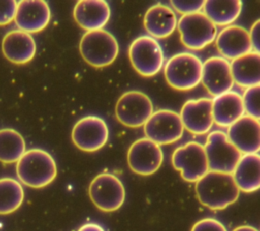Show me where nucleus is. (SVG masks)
<instances>
[{
	"instance_id": "f257e3e1",
	"label": "nucleus",
	"mask_w": 260,
	"mask_h": 231,
	"mask_svg": "<svg viewBox=\"0 0 260 231\" xmlns=\"http://www.w3.org/2000/svg\"><path fill=\"white\" fill-rule=\"evenodd\" d=\"M195 183L199 203L210 210H223L236 203L240 195L234 177L229 173L208 171Z\"/></svg>"
},
{
	"instance_id": "f03ea898",
	"label": "nucleus",
	"mask_w": 260,
	"mask_h": 231,
	"mask_svg": "<svg viewBox=\"0 0 260 231\" xmlns=\"http://www.w3.org/2000/svg\"><path fill=\"white\" fill-rule=\"evenodd\" d=\"M16 175L21 183L32 188L49 185L57 176L54 158L46 151L31 149L26 151L16 163Z\"/></svg>"
},
{
	"instance_id": "7ed1b4c3",
	"label": "nucleus",
	"mask_w": 260,
	"mask_h": 231,
	"mask_svg": "<svg viewBox=\"0 0 260 231\" xmlns=\"http://www.w3.org/2000/svg\"><path fill=\"white\" fill-rule=\"evenodd\" d=\"M79 52L83 60L95 68L112 64L118 54L116 38L106 30L86 32L79 42Z\"/></svg>"
},
{
	"instance_id": "20e7f679",
	"label": "nucleus",
	"mask_w": 260,
	"mask_h": 231,
	"mask_svg": "<svg viewBox=\"0 0 260 231\" xmlns=\"http://www.w3.org/2000/svg\"><path fill=\"white\" fill-rule=\"evenodd\" d=\"M167 83L178 91H189L201 82L202 61L192 53H178L172 56L164 68Z\"/></svg>"
},
{
	"instance_id": "39448f33",
	"label": "nucleus",
	"mask_w": 260,
	"mask_h": 231,
	"mask_svg": "<svg viewBox=\"0 0 260 231\" xmlns=\"http://www.w3.org/2000/svg\"><path fill=\"white\" fill-rule=\"evenodd\" d=\"M128 56L134 70L145 77L157 74L161 70L165 62L160 45L150 36L136 38L130 44Z\"/></svg>"
},
{
	"instance_id": "423d86ee",
	"label": "nucleus",
	"mask_w": 260,
	"mask_h": 231,
	"mask_svg": "<svg viewBox=\"0 0 260 231\" xmlns=\"http://www.w3.org/2000/svg\"><path fill=\"white\" fill-rule=\"evenodd\" d=\"M182 44L190 50H201L215 41L216 25L203 13L182 15L177 23Z\"/></svg>"
},
{
	"instance_id": "0eeeda50",
	"label": "nucleus",
	"mask_w": 260,
	"mask_h": 231,
	"mask_svg": "<svg viewBox=\"0 0 260 231\" xmlns=\"http://www.w3.org/2000/svg\"><path fill=\"white\" fill-rule=\"evenodd\" d=\"M88 195L99 210L110 213L122 207L126 192L122 181L116 175L101 173L91 180Z\"/></svg>"
},
{
	"instance_id": "6e6552de",
	"label": "nucleus",
	"mask_w": 260,
	"mask_h": 231,
	"mask_svg": "<svg viewBox=\"0 0 260 231\" xmlns=\"http://www.w3.org/2000/svg\"><path fill=\"white\" fill-rule=\"evenodd\" d=\"M172 165L187 182H197L209 171L204 146L197 141L177 148L172 155Z\"/></svg>"
},
{
	"instance_id": "1a4fd4ad",
	"label": "nucleus",
	"mask_w": 260,
	"mask_h": 231,
	"mask_svg": "<svg viewBox=\"0 0 260 231\" xmlns=\"http://www.w3.org/2000/svg\"><path fill=\"white\" fill-rule=\"evenodd\" d=\"M204 150L209 171L233 174L242 157L240 151L229 140L228 135L220 130L208 134Z\"/></svg>"
},
{
	"instance_id": "9d476101",
	"label": "nucleus",
	"mask_w": 260,
	"mask_h": 231,
	"mask_svg": "<svg viewBox=\"0 0 260 231\" xmlns=\"http://www.w3.org/2000/svg\"><path fill=\"white\" fill-rule=\"evenodd\" d=\"M153 113L150 98L139 91L124 93L117 101L115 114L120 123L127 127L143 126Z\"/></svg>"
},
{
	"instance_id": "9b49d317",
	"label": "nucleus",
	"mask_w": 260,
	"mask_h": 231,
	"mask_svg": "<svg viewBox=\"0 0 260 231\" xmlns=\"http://www.w3.org/2000/svg\"><path fill=\"white\" fill-rule=\"evenodd\" d=\"M145 137L153 142L170 145L179 140L184 132V126L179 113L173 110L160 109L152 113L143 125Z\"/></svg>"
},
{
	"instance_id": "f8f14e48",
	"label": "nucleus",
	"mask_w": 260,
	"mask_h": 231,
	"mask_svg": "<svg viewBox=\"0 0 260 231\" xmlns=\"http://www.w3.org/2000/svg\"><path fill=\"white\" fill-rule=\"evenodd\" d=\"M164 161L160 147L152 140L143 137L135 140L127 153V163L131 171L141 176L155 173Z\"/></svg>"
},
{
	"instance_id": "ddd939ff",
	"label": "nucleus",
	"mask_w": 260,
	"mask_h": 231,
	"mask_svg": "<svg viewBox=\"0 0 260 231\" xmlns=\"http://www.w3.org/2000/svg\"><path fill=\"white\" fill-rule=\"evenodd\" d=\"M73 143L83 152H95L102 149L109 138L107 123L100 117L86 116L79 119L71 132Z\"/></svg>"
},
{
	"instance_id": "4468645a",
	"label": "nucleus",
	"mask_w": 260,
	"mask_h": 231,
	"mask_svg": "<svg viewBox=\"0 0 260 231\" xmlns=\"http://www.w3.org/2000/svg\"><path fill=\"white\" fill-rule=\"evenodd\" d=\"M201 82L213 97L232 91L235 82L232 75L231 62L218 56L206 59L202 62Z\"/></svg>"
},
{
	"instance_id": "2eb2a0df",
	"label": "nucleus",
	"mask_w": 260,
	"mask_h": 231,
	"mask_svg": "<svg viewBox=\"0 0 260 231\" xmlns=\"http://www.w3.org/2000/svg\"><path fill=\"white\" fill-rule=\"evenodd\" d=\"M179 115L184 129L197 135L205 134L211 129L214 123L212 100L208 98L188 100L182 106Z\"/></svg>"
},
{
	"instance_id": "dca6fc26",
	"label": "nucleus",
	"mask_w": 260,
	"mask_h": 231,
	"mask_svg": "<svg viewBox=\"0 0 260 231\" xmlns=\"http://www.w3.org/2000/svg\"><path fill=\"white\" fill-rule=\"evenodd\" d=\"M51 10L44 0H22L17 3L14 22L19 31L39 33L50 22Z\"/></svg>"
},
{
	"instance_id": "f3484780",
	"label": "nucleus",
	"mask_w": 260,
	"mask_h": 231,
	"mask_svg": "<svg viewBox=\"0 0 260 231\" xmlns=\"http://www.w3.org/2000/svg\"><path fill=\"white\" fill-rule=\"evenodd\" d=\"M229 140L241 154H257L260 151V122L244 115L228 129Z\"/></svg>"
},
{
	"instance_id": "a211bd4d",
	"label": "nucleus",
	"mask_w": 260,
	"mask_h": 231,
	"mask_svg": "<svg viewBox=\"0 0 260 231\" xmlns=\"http://www.w3.org/2000/svg\"><path fill=\"white\" fill-rule=\"evenodd\" d=\"M215 46L222 58L232 61L252 51L249 31L240 25L223 27L216 36Z\"/></svg>"
},
{
	"instance_id": "6ab92c4d",
	"label": "nucleus",
	"mask_w": 260,
	"mask_h": 231,
	"mask_svg": "<svg viewBox=\"0 0 260 231\" xmlns=\"http://www.w3.org/2000/svg\"><path fill=\"white\" fill-rule=\"evenodd\" d=\"M110 16V6L104 0H79L73 9L74 20L86 32L103 30Z\"/></svg>"
},
{
	"instance_id": "aec40b11",
	"label": "nucleus",
	"mask_w": 260,
	"mask_h": 231,
	"mask_svg": "<svg viewBox=\"0 0 260 231\" xmlns=\"http://www.w3.org/2000/svg\"><path fill=\"white\" fill-rule=\"evenodd\" d=\"M1 50L8 61L25 64L35 57L37 46L30 34L14 30L8 32L2 39Z\"/></svg>"
},
{
	"instance_id": "412c9836",
	"label": "nucleus",
	"mask_w": 260,
	"mask_h": 231,
	"mask_svg": "<svg viewBox=\"0 0 260 231\" xmlns=\"http://www.w3.org/2000/svg\"><path fill=\"white\" fill-rule=\"evenodd\" d=\"M177 23L174 10L161 3L150 6L143 17V26L153 39L170 37L177 28Z\"/></svg>"
},
{
	"instance_id": "4be33fe9",
	"label": "nucleus",
	"mask_w": 260,
	"mask_h": 231,
	"mask_svg": "<svg viewBox=\"0 0 260 231\" xmlns=\"http://www.w3.org/2000/svg\"><path fill=\"white\" fill-rule=\"evenodd\" d=\"M245 109L242 96L230 91L212 99L213 121L220 127H229L244 116Z\"/></svg>"
},
{
	"instance_id": "5701e85b",
	"label": "nucleus",
	"mask_w": 260,
	"mask_h": 231,
	"mask_svg": "<svg viewBox=\"0 0 260 231\" xmlns=\"http://www.w3.org/2000/svg\"><path fill=\"white\" fill-rule=\"evenodd\" d=\"M232 175L240 191L249 193L260 189V155H243Z\"/></svg>"
},
{
	"instance_id": "b1692460",
	"label": "nucleus",
	"mask_w": 260,
	"mask_h": 231,
	"mask_svg": "<svg viewBox=\"0 0 260 231\" xmlns=\"http://www.w3.org/2000/svg\"><path fill=\"white\" fill-rule=\"evenodd\" d=\"M234 82L242 88L260 84V54L251 51L231 62Z\"/></svg>"
},
{
	"instance_id": "393cba45",
	"label": "nucleus",
	"mask_w": 260,
	"mask_h": 231,
	"mask_svg": "<svg viewBox=\"0 0 260 231\" xmlns=\"http://www.w3.org/2000/svg\"><path fill=\"white\" fill-rule=\"evenodd\" d=\"M242 6L240 0H207L203 6V13L215 25L229 26L239 17Z\"/></svg>"
},
{
	"instance_id": "a878e982",
	"label": "nucleus",
	"mask_w": 260,
	"mask_h": 231,
	"mask_svg": "<svg viewBox=\"0 0 260 231\" xmlns=\"http://www.w3.org/2000/svg\"><path fill=\"white\" fill-rule=\"evenodd\" d=\"M25 152V141L19 132L12 128L0 129V162L17 163Z\"/></svg>"
},
{
	"instance_id": "bb28decb",
	"label": "nucleus",
	"mask_w": 260,
	"mask_h": 231,
	"mask_svg": "<svg viewBox=\"0 0 260 231\" xmlns=\"http://www.w3.org/2000/svg\"><path fill=\"white\" fill-rule=\"evenodd\" d=\"M24 199L22 185L13 178H0V215L15 212Z\"/></svg>"
},
{
	"instance_id": "cd10ccee",
	"label": "nucleus",
	"mask_w": 260,
	"mask_h": 231,
	"mask_svg": "<svg viewBox=\"0 0 260 231\" xmlns=\"http://www.w3.org/2000/svg\"><path fill=\"white\" fill-rule=\"evenodd\" d=\"M242 98L248 116L260 120V84L246 89Z\"/></svg>"
},
{
	"instance_id": "c85d7f7f",
	"label": "nucleus",
	"mask_w": 260,
	"mask_h": 231,
	"mask_svg": "<svg viewBox=\"0 0 260 231\" xmlns=\"http://www.w3.org/2000/svg\"><path fill=\"white\" fill-rule=\"evenodd\" d=\"M205 1L204 0H172L171 4L174 9L182 13L183 15L193 14L197 12H201L203 9Z\"/></svg>"
},
{
	"instance_id": "c756f323",
	"label": "nucleus",
	"mask_w": 260,
	"mask_h": 231,
	"mask_svg": "<svg viewBox=\"0 0 260 231\" xmlns=\"http://www.w3.org/2000/svg\"><path fill=\"white\" fill-rule=\"evenodd\" d=\"M17 3L14 0H0V25H6L14 20Z\"/></svg>"
},
{
	"instance_id": "7c9ffc66",
	"label": "nucleus",
	"mask_w": 260,
	"mask_h": 231,
	"mask_svg": "<svg viewBox=\"0 0 260 231\" xmlns=\"http://www.w3.org/2000/svg\"><path fill=\"white\" fill-rule=\"evenodd\" d=\"M191 231H228L224 225L213 218H204L196 222Z\"/></svg>"
},
{
	"instance_id": "2f4dec72",
	"label": "nucleus",
	"mask_w": 260,
	"mask_h": 231,
	"mask_svg": "<svg viewBox=\"0 0 260 231\" xmlns=\"http://www.w3.org/2000/svg\"><path fill=\"white\" fill-rule=\"evenodd\" d=\"M250 39H251V45L252 50L254 52L260 54V18L257 19L251 26L250 31Z\"/></svg>"
},
{
	"instance_id": "473e14b6",
	"label": "nucleus",
	"mask_w": 260,
	"mask_h": 231,
	"mask_svg": "<svg viewBox=\"0 0 260 231\" xmlns=\"http://www.w3.org/2000/svg\"><path fill=\"white\" fill-rule=\"evenodd\" d=\"M78 231H105L104 228L99 225V224H95V223H87V224H84L82 225Z\"/></svg>"
},
{
	"instance_id": "72a5a7b5",
	"label": "nucleus",
	"mask_w": 260,
	"mask_h": 231,
	"mask_svg": "<svg viewBox=\"0 0 260 231\" xmlns=\"http://www.w3.org/2000/svg\"><path fill=\"white\" fill-rule=\"evenodd\" d=\"M233 231H259L258 229H256L253 226H249V225H243V226H239L237 228H235Z\"/></svg>"
}]
</instances>
